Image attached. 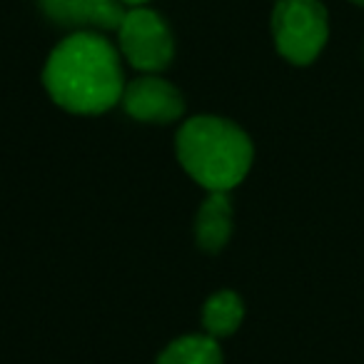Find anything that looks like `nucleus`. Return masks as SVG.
<instances>
[{
	"label": "nucleus",
	"instance_id": "9d476101",
	"mask_svg": "<svg viewBox=\"0 0 364 364\" xmlns=\"http://www.w3.org/2000/svg\"><path fill=\"white\" fill-rule=\"evenodd\" d=\"M122 6H130V8H142V3H147V0H120Z\"/></svg>",
	"mask_w": 364,
	"mask_h": 364
},
{
	"label": "nucleus",
	"instance_id": "1a4fd4ad",
	"mask_svg": "<svg viewBox=\"0 0 364 364\" xmlns=\"http://www.w3.org/2000/svg\"><path fill=\"white\" fill-rule=\"evenodd\" d=\"M245 317V307L242 299L235 292L225 289V292H218L205 302L203 309V327L208 329L210 337H230L235 329L240 327Z\"/></svg>",
	"mask_w": 364,
	"mask_h": 364
},
{
	"label": "nucleus",
	"instance_id": "9b49d317",
	"mask_svg": "<svg viewBox=\"0 0 364 364\" xmlns=\"http://www.w3.org/2000/svg\"><path fill=\"white\" fill-rule=\"evenodd\" d=\"M352 3H357V6H362V8H364V0H352Z\"/></svg>",
	"mask_w": 364,
	"mask_h": 364
},
{
	"label": "nucleus",
	"instance_id": "f03ea898",
	"mask_svg": "<svg viewBox=\"0 0 364 364\" xmlns=\"http://www.w3.org/2000/svg\"><path fill=\"white\" fill-rule=\"evenodd\" d=\"M177 157L195 182L210 193H228L252 165V142L235 122L200 115L177 132Z\"/></svg>",
	"mask_w": 364,
	"mask_h": 364
},
{
	"label": "nucleus",
	"instance_id": "f257e3e1",
	"mask_svg": "<svg viewBox=\"0 0 364 364\" xmlns=\"http://www.w3.org/2000/svg\"><path fill=\"white\" fill-rule=\"evenodd\" d=\"M43 82L53 100L75 115H100L125 90L115 48L90 31L73 33L50 53Z\"/></svg>",
	"mask_w": 364,
	"mask_h": 364
},
{
	"label": "nucleus",
	"instance_id": "7ed1b4c3",
	"mask_svg": "<svg viewBox=\"0 0 364 364\" xmlns=\"http://www.w3.org/2000/svg\"><path fill=\"white\" fill-rule=\"evenodd\" d=\"M277 50L294 65H309L329 36L327 11L319 0H279L272 13Z\"/></svg>",
	"mask_w": 364,
	"mask_h": 364
},
{
	"label": "nucleus",
	"instance_id": "20e7f679",
	"mask_svg": "<svg viewBox=\"0 0 364 364\" xmlns=\"http://www.w3.org/2000/svg\"><path fill=\"white\" fill-rule=\"evenodd\" d=\"M117 36L122 55L137 70L160 73L170 65L175 46L165 21L157 13L147 8H130L117 28Z\"/></svg>",
	"mask_w": 364,
	"mask_h": 364
},
{
	"label": "nucleus",
	"instance_id": "6e6552de",
	"mask_svg": "<svg viewBox=\"0 0 364 364\" xmlns=\"http://www.w3.org/2000/svg\"><path fill=\"white\" fill-rule=\"evenodd\" d=\"M157 364H223V349L210 334H190L175 339L157 357Z\"/></svg>",
	"mask_w": 364,
	"mask_h": 364
},
{
	"label": "nucleus",
	"instance_id": "39448f33",
	"mask_svg": "<svg viewBox=\"0 0 364 364\" xmlns=\"http://www.w3.org/2000/svg\"><path fill=\"white\" fill-rule=\"evenodd\" d=\"M120 100L127 115L145 122H172L185 112L177 87L160 77H137L122 90Z\"/></svg>",
	"mask_w": 364,
	"mask_h": 364
},
{
	"label": "nucleus",
	"instance_id": "423d86ee",
	"mask_svg": "<svg viewBox=\"0 0 364 364\" xmlns=\"http://www.w3.org/2000/svg\"><path fill=\"white\" fill-rule=\"evenodd\" d=\"M41 8L50 21L60 26H92V28H120L127 11L120 0H41Z\"/></svg>",
	"mask_w": 364,
	"mask_h": 364
},
{
	"label": "nucleus",
	"instance_id": "0eeeda50",
	"mask_svg": "<svg viewBox=\"0 0 364 364\" xmlns=\"http://www.w3.org/2000/svg\"><path fill=\"white\" fill-rule=\"evenodd\" d=\"M195 235L205 252H220L228 245L232 235V205L228 193H210V198L198 210Z\"/></svg>",
	"mask_w": 364,
	"mask_h": 364
}]
</instances>
